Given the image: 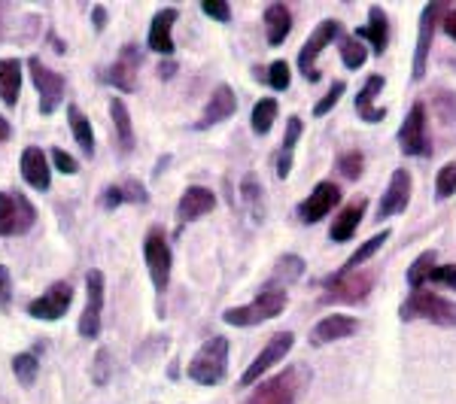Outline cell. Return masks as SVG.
<instances>
[{
    "label": "cell",
    "instance_id": "obj_1",
    "mask_svg": "<svg viewBox=\"0 0 456 404\" xmlns=\"http://www.w3.org/2000/svg\"><path fill=\"white\" fill-rule=\"evenodd\" d=\"M189 380H195V384L201 386H216L225 380L228 374V341L223 335H213L208 341L201 343V350L192 356V362H189Z\"/></svg>",
    "mask_w": 456,
    "mask_h": 404
},
{
    "label": "cell",
    "instance_id": "obj_2",
    "mask_svg": "<svg viewBox=\"0 0 456 404\" xmlns=\"http://www.w3.org/2000/svg\"><path fill=\"white\" fill-rule=\"evenodd\" d=\"M283 307H286V289L283 286L268 283L256 301H249V304H244V307H228V311L223 313V319L228 322V326H244L247 328V326H259V322H265V319L281 317Z\"/></svg>",
    "mask_w": 456,
    "mask_h": 404
},
{
    "label": "cell",
    "instance_id": "obj_3",
    "mask_svg": "<svg viewBox=\"0 0 456 404\" xmlns=\"http://www.w3.org/2000/svg\"><path fill=\"white\" fill-rule=\"evenodd\" d=\"M399 317L404 322L408 319H429V322H436V326L453 328L456 326V301L441 298V295H436V292L414 289L411 292V298L399 307Z\"/></svg>",
    "mask_w": 456,
    "mask_h": 404
},
{
    "label": "cell",
    "instance_id": "obj_4",
    "mask_svg": "<svg viewBox=\"0 0 456 404\" xmlns=\"http://www.w3.org/2000/svg\"><path fill=\"white\" fill-rule=\"evenodd\" d=\"M28 70H31V79L40 92V113L43 116H53L64 101V92H68V79L61 77L58 70L46 68L37 55L28 58Z\"/></svg>",
    "mask_w": 456,
    "mask_h": 404
},
{
    "label": "cell",
    "instance_id": "obj_5",
    "mask_svg": "<svg viewBox=\"0 0 456 404\" xmlns=\"http://www.w3.org/2000/svg\"><path fill=\"white\" fill-rule=\"evenodd\" d=\"M37 222V210L21 192H0V234L16 238L31 231Z\"/></svg>",
    "mask_w": 456,
    "mask_h": 404
},
{
    "label": "cell",
    "instance_id": "obj_6",
    "mask_svg": "<svg viewBox=\"0 0 456 404\" xmlns=\"http://www.w3.org/2000/svg\"><path fill=\"white\" fill-rule=\"evenodd\" d=\"M143 259H146V268H150V277H152V286H156V292H165L167 283H171L174 255H171V244H167V234L161 231V229H152L150 234H146Z\"/></svg>",
    "mask_w": 456,
    "mask_h": 404
},
{
    "label": "cell",
    "instance_id": "obj_7",
    "mask_svg": "<svg viewBox=\"0 0 456 404\" xmlns=\"http://www.w3.org/2000/svg\"><path fill=\"white\" fill-rule=\"evenodd\" d=\"M374 286V274H335L326 280V295H322V304H335V301H347V304H359V301L369 298Z\"/></svg>",
    "mask_w": 456,
    "mask_h": 404
},
{
    "label": "cell",
    "instance_id": "obj_8",
    "mask_svg": "<svg viewBox=\"0 0 456 404\" xmlns=\"http://www.w3.org/2000/svg\"><path fill=\"white\" fill-rule=\"evenodd\" d=\"M338 34H341V21L326 19V21H320V25L314 28V34L307 36V43L301 46L298 68H301V73H305L307 83H316V79H320V70H316V58H320V53L335 40Z\"/></svg>",
    "mask_w": 456,
    "mask_h": 404
},
{
    "label": "cell",
    "instance_id": "obj_9",
    "mask_svg": "<svg viewBox=\"0 0 456 404\" xmlns=\"http://www.w3.org/2000/svg\"><path fill=\"white\" fill-rule=\"evenodd\" d=\"M101 313H104V274L88 271L86 274V311L79 317V335L94 341L101 335Z\"/></svg>",
    "mask_w": 456,
    "mask_h": 404
},
{
    "label": "cell",
    "instance_id": "obj_10",
    "mask_svg": "<svg viewBox=\"0 0 456 404\" xmlns=\"http://www.w3.org/2000/svg\"><path fill=\"white\" fill-rule=\"evenodd\" d=\"M399 143L404 156H432V143L426 134V104L417 101L411 107V113L404 116L402 128H399Z\"/></svg>",
    "mask_w": 456,
    "mask_h": 404
},
{
    "label": "cell",
    "instance_id": "obj_11",
    "mask_svg": "<svg viewBox=\"0 0 456 404\" xmlns=\"http://www.w3.org/2000/svg\"><path fill=\"white\" fill-rule=\"evenodd\" d=\"M70 301H73V286L64 283V280H58V283L49 286V289L43 292L40 298H34L31 304H28V313H31L34 319L55 322V319H61L64 313H68Z\"/></svg>",
    "mask_w": 456,
    "mask_h": 404
},
{
    "label": "cell",
    "instance_id": "obj_12",
    "mask_svg": "<svg viewBox=\"0 0 456 404\" xmlns=\"http://www.w3.org/2000/svg\"><path fill=\"white\" fill-rule=\"evenodd\" d=\"M292 343H296V335H292V332H277V335L271 337V341L262 347L259 356L253 359V365H249V368L244 371V377H240V386L256 384V380H259L262 374L271 368V365H277V362H281V359L286 356V352L292 350Z\"/></svg>",
    "mask_w": 456,
    "mask_h": 404
},
{
    "label": "cell",
    "instance_id": "obj_13",
    "mask_svg": "<svg viewBox=\"0 0 456 404\" xmlns=\"http://www.w3.org/2000/svg\"><path fill=\"white\" fill-rule=\"evenodd\" d=\"M296 395H298L296 374L281 371L271 380H265V384L256 386V392L249 395L244 404H296Z\"/></svg>",
    "mask_w": 456,
    "mask_h": 404
},
{
    "label": "cell",
    "instance_id": "obj_14",
    "mask_svg": "<svg viewBox=\"0 0 456 404\" xmlns=\"http://www.w3.org/2000/svg\"><path fill=\"white\" fill-rule=\"evenodd\" d=\"M338 201H341V189H338L335 182H329V180L326 182H316L314 192L298 204L301 222H307V225L320 222L322 216H329V213L335 210Z\"/></svg>",
    "mask_w": 456,
    "mask_h": 404
},
{
    "label": "cell",
    "instance_id": "obj_15",
    "mask_svg": "<svg viewBox=\"0 0 456 404\" xmlns=\"http://www.w3.org/2000/svg\"><path fill=\"white\" fill-rule=\"evenodd\" d=\"M137 70H141V49L134 43L122 46L119 58L110 64L107 70V83H113L119 92H134L137 88Z\"/></svg>",
    "mask_w": 456,
    "mask_h": 404
},
{
    "label": "cell",
    "instance_id": "obj_16",
    "mask_svg": "<svg viewBox=\"0 0 456 404\" xmlns=\"http://www.w3.org/2000/svg\"><path fill=\"white\" fill-rule=\"evenodd\" d=\"M408 201H411V174L404 167H395L393 180H389L387 192L378 204V219H389L395 213H404L408 210Z\"/></svg>",
    "mask_w": 456,
    "mask_h": 404
},
{
    "label": "cell",
    "instance_id": "obj_17",
    "mask_svg": "<svg viewBox=\"0 0 456 404\" xmlns=\"http://www.w3.org/2000/svg\"><path fill=\"white\" fill-rule=\"evenodd\" d=\"M441 12H447L444 4H429L420 16V40H417V55H414V79L426 77V58H429L432 36H436V25H438Z\"/></svg>",
    "mask_w": 456,
    "mask_h": 404
},
{
    "label": "cell",
    "instance_id": "obj_18",
    "mask_svg": "<svg viewBox=\"0 0 456 404\" xmlns=\"http://www.w3.org/2000/svg\"><path fill=\"white\" fill-rule=\"evenodd\" d=\"M234 109H238V98H234V92H232L228 85H216V92L210 94L208 107H204L201 119L195 122V128H198V131L213 128V125L225 122L228 116H234Z\"/></svg>",
    "mask_w": 456,
    "mask_h": 404
},
{
    "label": "cell",
    "instance_id": "obj_19",
    "mask_svg": "<svg viewBox=\"0 0 456 404\" xmlns=\"http://www.w3.org/2000/svg\"><path fill=\"white\" fill-rule=\"evenodd\" d=\"M21 176H25V182L37 189V192H46L53 186V171H49V161L43 156L40 146H28L21 152Z\"/></svg>",
    "mask_w": 456,
    "mask_h": 404
},
{
    "label": "cell",
    "instance_id": "obj_20",
    "mask_svg": "<svg viewBox=\"0 0 456 404\" xmlns=\"http://www.w3.org/2000/svg\"><path fill=\"white\" fill-rule=\"evenodd\" d=\"M359 332V322L353 317H344V313H335V317L320 319L311 328V343L314 347H322V343H332V341H344V337L356 335Z\"/></svg>",
    "mask_w": 456,
    "mask_h": 404
},
{
    "label": "cell",
    "instance_id": "obj_21",
    "mask_svg": "<svg viewBox=\"0 0 456 404\" xmlns=\"http://www.w3.org/2000/svg\"><path fill=\"white\" fill-rule=\"evenodd\" d=\"M213 207H216V195H213L210 189L189 186L186 192H183L180 204H176V219H180V222H192V219L204 216V213H210Z\"/></svg>",
    "mask_w": 456,
    "mask_h": 404
},
{
    "label": "cell",
    "instance_id": "obj_22",
    "mask_svg": "<svg viewBox=\"0 0 456 404\" xmlns=\"http://www.w3.org/2000/svg\"><path fill=\"white\" fill-rule=\"evenodd\" d=\"M180 19V12L174 10V6H167V10H159L156 19H152L150 25V36H146V43H150L152 53L159 55H174V36H171V28L174 21Z\"/></svg>",
    "mask_w": 456,
    "mask_h": 404
},
{
    "label": "cell",
    "instance_id": "obj_23",
    "mask_svg": "<svg viewBox=\"0 0 456 404\" xmlns=\"http://www.w3.org/2000/svg\"><path fill=\"white\" fill-rule=\"evenodd\" d=\"M380 88H384V77H380V73H371V77L365 79L362 92L356 94V113L362 122H384L387 119V107H371L374 94H378Z\"/></svg>",
    "mask_w": 456,
    "mask_h": 404
},
{
    "label": "cell",
    "instance_id": "obj_24",
    "mask_svg": "<svg viewBox=\"0 0 456 404\" xmlns=\"http://www.w3.org/2000/svg\"><path fill=\"white\" fill-rule=\"evenodd\" d=\"M110 116H113V128H116V143H119V152L128 156L134 149V125H131L128 107H125L122 98H110Z\"/></svg>",
    "mask_w": 456,
    "mask_h": 404
},
{
    "label": "cell",
    "instance_id": "obj_25",
    "mask_svg": "<svg viewBox=\"0 0 456 404\" xmlns=\"http://www.w3.org/2000/svg\"><path fill=\"white\" fill-rule=\"evenodd\" d=\"M19 88H21V61L19 58H0V101L6 107H16Z\"/></svg>",
    "mask_w": 456,
    "mask_h": 404
},
{
    "label": "cell",
    "instance_id": "obj_26",
    "mask_svg": "<svg viewBox=\"0 0 456 404\" xmlns=\"http://www.w3.org/2000/svg\"><path fill=\"white\" fill-rule=\"evenodd\" d=\"M292 31V12L286 10V4H271L265 10V34H268L271 46H281V43Z\"/></svg>",
    "mask_w": 456,
    "mask_h": 404
},
{
    "label": "cell",
    "instance_id": "obj_27",
    "mask_svg": "<svg viewBox=\"0 0 456 404\" xmlns=\"http://www.w3.org/2000/svg\"><path fill=\"white\" fill-rule=\"evenodd\" d=\"M365 213V201L359 198V201H353L350 207H344L338 213V219L332 222V231H329V238L335 240V244H344V240H350L353 234L359 229V219H362Z\"/></svg>",
    "mask_w": 456,
    "mask_h": 404
},
{
    "label": "cell",
    "instance_id": "obj_28",
    "mask_svg": "<svg viewBox=\"0 0 456 404\" xmlns=\"http://www.w3.org/2000/svg\"><path fill=\"white\" fill-rule=\"evenodd\" d=\"M359 40H371L374 53L384 55L387 43H389V21H387V12L380 10V6H371L369 10V28H362V31H356Z\"/></svg>",
    "mask_w": 456,
    "mask_h": 404
},
{
    "label": "cell",
    "instance_id": "obj_29",
    "mask_svg": "<svg viewBox=\"0 0 456 404\" xmlns=\"http://www.w3.org/2000/svg\"><path fill=\"white\" fill-rule=\"evenodd\" d=\"M301 119L298 116H289L286 119V134H283V149H281V158H277V176H289V167H292V149H296L298 137H301Z\"/></svg>",
    "mask_w": 456,
    "mask_h": 404
},
{
    "label": "cell",
    "instance_id": "obj_30",
    "mask_svg": "<svg viewBox=\"0 0 456 404\" xmlns=\"http://www.w3.org/2000/svg\"><path fill=\"white\" fill-rule=\"evenodd\" d=\"M68 119H70L73 137H77V143L83 146V152H86V156H94V131H92V122L86 119V113L77 104H70L68 107Z\"/></svg>",
    "mask_w": 456,
    "mask_h": 404
},
{
    "label": "cell",
    "instance_id": "obj_31",
    "mask_svg": "<svg viewBox=\"0 0 456 404\" xmlns=\"http://www.w3.org/2000/svg\"><path fill=\"white\" fill-rule=\"evenodd\" d=\"M387 240H389V229H384V231H378V234H374V238H369V240H365V244H362V246H359V249H356V253H353V255H350V259H347V262H344V268H341V271H338V274H350V271H356V268H359V264H362V262H369V259H371V255H374V253H378V249H380V246H384V244H387Z\"/></svg>",
    "mask_w": 456,
    "mask_h": 404
},
{
    "label": "cell",
    "instance_id": "obj_32",
    "mask_svg": "<svg viewBox=\"0 0 456 404\" xmlns=\"http://www.w3.org/2000/svg\"><path fill=\"white\" fill-rule=\"evenodd\" d=\"M274 119H277V101L274 98H262L259 104L253 107V119H249V122H253L256 134H268Z\"/></svg>",
    "mask_w": 456,
    "mask_h": 404
},
{
    "label": "cell",
    "instance_id": "obj_33",
    "mask_svg": "<svg viewBox=\"0 0 456 404\" xmlns=\"http://www.w3.org/2000/svg\"><path fill=\"white\" fill-rule=\"evenodd\" d=\"M341 58H344V64H347L350 70H359L365 61H369V49H365V43L353 34V36H347V40L341 43Z\"/></svg>",
    "mask_w": 456,
    "mask_h": 404
},
{
    "label": "cell",
    "instance_id": "obj_34",
    "mask_svg": "<svg viewBox=\"0 0 456 404\" xmlns=\"http://www.w3.org/2000/svg\"><path fill=\"white\" fill-rule=\"evenodd\" d=\"M240 201L247 204L253 219L262 216V186H259V180H256V174H247L244 182H240Z\"/></svg>",
    "mask_w": 456,
    "mask_h": 404
},
{
    "label": "cell",
    "instance_id": "obj_35",
    "mask_svg": "<svg viewBox=\"0 0 456 404\" xmlns=\"http://www.w3.org/2000/svg\"><path fill=\"white\" fill-rule=\"evenodd\" d=\"M37 371H40V362H37L34 352H19V356L12 359V374H16V380L21 386H31L37 380Z\"/></svg>",
    "mask_w": 456,
    "mask_h": 404
},
{
    "label": "cell",
    "instance_id": "obj_36",
    "mask_svg": "<svg viewBox=\"0 0 456 404\" xmlns=\"http://www.w3.org/2000/svg\"><path fill=\"white\" fill-rule=\"evenodd\" d=\"M305 274V262L298 259V255H286V259L277 262V274H274V286H289L292 280H298V277Z\"/></svg>",
    "mask_w": 456,
    "mask_h": 404
},
{
    "label": "cell",
    "instance_id": "obj_37",
    "mask_svg": "<svg viewBox=\"0 0 456 404\" xmlns=\"http://www.w3.org/2000/svg\"><path fill=\"white\" fill-rule=\"evenodd\" d=\"M432 268H436V253L429 249V253H423L420 259H417V262L408 268V283H411V289H420L423 280H429Z\"/></svg>",
    "mask_w": 456,
    "mask_h": 404
},
{
    "label": "cell",
    "instance_id": "obj_38",
    "mask_svg": "<svg viewBox=\"0 0 456 404\" xmlns=\"http://www.w3.org/2000/svg\"><path fill=\"white\" fill-rule=\"evenodd\" d=\"M451 195H456V161H447L436 176V198L447 201Z\"/></svg>",
    "mask_w": 456,
    "mask_h": 404
},
{
    "label": "cell",
    "instance_id": "obj_39",
    "mask_svg": "<svg viewBox=\"0 0 456 404\" xmlns=\"http://www.w3.org/2000/svg\"><path fill=\"white\" fill-rule=\"evenodd\" d=\"M362 165H365V158H362V152H359V149L344 152V156L338 158V167H341V174L347 176V180H356V176L362 174Z\"/></svg>",
    "mask_w": 456,
    "mask_h": 404
},
{
    "label": "cell",
    "instance_id": "obj_40",
    "mask_svg": "<svg viewBox=\"0 0 456 404\" xmlns=\"http://www.w3.org/2000/svg\"><path fill=\"white\" fill-rule=\"evenodd\" d=\"M268 83H271V88H277V92H286L289 83H292L289 64H286V61H274V64H271V68H268Z\"/></svg>",
    "mask_w": 456,
    "mask_h": 404
},
{
    "label": "cell",
    "instance_id": "obj_41",
    "mask_svg": "<svg viewBox=\"0 0 456 404\" xmlns=\"http://www.w3.org/2000/svg\"><path fill=\"white\" fill-rule=\"evenodd\" d=\"M92 380H94L98 386H107V384H110V350H98V356H94Z\"/></svg>",
    "mask_w": 456,
    "mask_h": 404
},
{
    "label": "cell",
    "instance_id": "obj_42",
    "mask_svg": "<svg viewBox=\"0 0 456 404\" xmlns=\"http://www.w3.org/2000/svg\"><path fill=\"white\" fill-rule=\"evenodd\" d=\"M344 88H347V85H344L341 79H338V83H332V88H329V92H326V98H322L320 104L314 107V116H326L329 109H332V107L338 104V98H341V94H344Z\"/></svg>",
    "mask_w": 456,
    "mask_h": 404
},
{
    "label": "cell",
    "instance_id": "obj_43",
    "mask_svg": "<svg viewBox=\"0 0 456 404\" xmlns=\"http://www.w3.org/2000/svg\"><path fill=\"white\" fill-rule=\"evenodd\" d=\"M204 12L216 21H232V6L225 0H204Z\"/></svg>",
    "mask_w": 456,
    "mask_h": 404
},
{
    "label": "cell",
    "instance_id": "obj_44",
    "mask_svg": "<svg viewBox=\"0 0 456 404\" xmlns=\"http://www.w3.org/2000/svg\"><path fill=\"white\" fill-rule=\"evenodd\" d=\"M429 280L432 283H444V286H451V289H456V264H441V268H432Z\"/></svg>",
    "mask_w": 456,
    "mask_h": 404
},
{
    "label": "cell",
    "instance_id": "obj_45",
    "mask_svg": "<svg viewBox=\"0 0 456 404\" xmlns=\"http://www.w3.org/2000/svg\"><path fill=\"white\" fill-rule=\"evenodd\" d=\"M53 161H55V167H58V171H61V174H68V176H73V174L79 171L77 158H73L70 152H64V149H55V152H53Z\"/></svg>",
    "mask_w": 456,
    "mask_h": 404
},
{
    "label": "cell",
    "instance_id": "obj_46",
    "mask_svg": "<svg viewBox=\"0 0 456 404\" xmlns=\"http://www.w3.org/2000/svg\"><path fill=\"white\" fill-rule=\"evenodd\" d=\"M436 107H438V113H441V119H456V98L453 94H447V92H438V98H436Z\"/></svg>",
    "mask_w": 456,
    "mask_h": 404
},
{
    "label": "cell",
    "instance_id": "obj_47",
    "mask_svg": "<svg viewBox=\"0 0 456 404\" xmlns=\"http://www.w3.org/2000/svg\"><path fill=\"white\" fill-rule=\"evenodd\" d=\"M12 298V277L6 271V264H0V307H6Z\"/></svg>",
    "mask_w": 456,
    "mask_h": 404
},
{
    "label": "cell",
    "instance_id": "obj_48",
    "mask_svg": "<svg viewBox=\"0 0 456 404\" xmlns=\"http://www.w3.org/2000/svg\"><path fill=\"white\" fill-rule=\"evenodd\" d=\"M101 204H104L107 210H113V207H119V204H125L122 186H107L104 195H101Z\"/></svg>",
    "mask_w": 456,
    "mask_h": 404
},
{
    "label": "cell",
    "instance_id": "obj_49",
    "mask_svg": "<svg viewBox=\"0 0 456 404\" xmlns=\"http://www.w3.org/2000/svg\"><path fill=\"white\" fill-rule=\"evenodd\" d=\"M441 25H444V31L456 40V10H447L444 12V21H441Z\"/></svg>",
    "mask_w": 456,
    "mask_h": 404
},
{
    "label": "cell",
    "instance_id": "obj_50",
    "mask_svg": "<svg viewBox=\"0 0 456 404\" xmlns=\"http://www.w3.org/2000/svg\"><path fill=\"white\" fill-rule=\"evenodd\" d=\"M92 21H94V28H98V31H104V21H107V10H104V6H94V10H92Z\"/></svg>",
    "mask_w": 456,
    "mask_h": 404
},
{
    "label": "cell",
    "instance_id": "obj_51",
    "mask_svg": "<svg viewBox=\"0 0 456 404\" xmlns=\"http://www.w3.org/2000/svg\"><path fill=\"white\" fill-rule=\"evenodd\" d=\"M10 134H12L10 122H6L4 116H0V143H4V141H10Z\"/></svg>",
    "mask_w": 456,
    "mask_h": 404
},
{
    "label": "cell",
    "instance_id": "obj_52",
    "mask_svg": "<svg viewBox=\"0 0 456 404\" xmlns=\"http://www.w3.org/2000/svg\"><path fill=\"white\" fill-rule=\"evenodd\" d=\"M174 70H176V68H174L171 61H167V64H161V68H159V77H161V79H171V77H174Z\"/></svg>",
    "mask_w": 456,
    "mask_h": 404
}]
</instances>
